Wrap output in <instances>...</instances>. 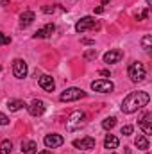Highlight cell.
<instances>
[{"mask_svg": "<svg viewBox=\"0 0 152 154\" xmlns=\"http://www.w3.org/2000/svg\"><path fill=\"white\" fill-rule=\"evenodd\" d=\"M29 108V113L32 116H39L45 113V102L43 100H39V99H34L32 102H31V106H27Z\"/></svg>", "mask_w": 152, "mask_h": 154, "instance_id": "cell-11", "label": "cell"}, {"mask_svg": "<svg viewBox=\"0 0 152 154\" xmlns=\"http://www.w3.org/2000/svg\"><path fill=\"white\" fill-rule=\"evenodd\" d=\"M11 151H13V143L9 140H4L0 143V154H11Z\"/></svg>", "mask_w": 152, "mask_h": 154, "instance_id": "cell-19", "label": "cell"}, {"mask_svg": "<svg viewBox=\"0 0 152 154\" xmlns=\"http://www.w3.org/2000/svg\"><path fill=\"white\" fill-rule=\"evenodd\" d=\"M34 38H36V39H38V38H45V34H43V29H39L38 32L34 34Z\"/></svg>", "mask_w": 152, "mask_h": 154, "instance_id": "cell-30", "label": "cell"}, {"mask_svg": "<svg viewBox=\"0 0 152 154\" xmlns=\"http://www.w3.org/2000/svg\"><path fill=\"white\" fill-rule=\"evenodd\" d=\"M9 43H11V38H9L7 34L0 32V47H2V45H9Z\"/></svg>", "mask_w": 152, "mask_h": 154, "instance_id": "cell-25", "label": "cell"}, {"mask_svg": "<svg viewBox=\"0 0 152 154\" xmlns=\"http://www.w3.org/2000/svg\"><path fill=\"white\" fill-rule=\"evenodd\" d=\"M7 124H9V118L0 111V125H7Z\"/></svg>", "mask_w": 152, "mask_h": 154, "instance_id": "cell-27", "label": "cell"}, {"mask_svg": "<svg viewBox=\"0 0 152 154\" xmlns=\"http://www.w3.org/2000/svg\"><path fill=\"white\" fill-rule=\"evenodd\" d=\"M140 127L145 134H152V113H145L140 120Z\"/></svg>", "mask_w": 152, "mask_h": 154, "instance_id": "cell-12", "label": "cell"}, {"mask_svg": "<svg viewBox=\"0 0 152 154\" xmlns=\"http://www.w3.org/2000/svg\"><path fill=\"white\" fill-rule=\"evenodd\" d=\"M88 29H99V22H97L93 16H84V18H81L75 23V31L81 32V34L86 32Z\"/></svg>", "mask_w": 152, "mask_h": 154, "instance_id": "cell-4", "label": "cell"}, {"mask_svg": "<svg viewBox=\"0 0 152 154\" xmlns=\"http://www.w3.org/2000/svg\"><path fill=\"white\" fill-rule=\"evenodd\" d=\"M38 151V143L32 142V140H25L22 142V152L23 154H36Z\"/></svg>", "mask_w": 152, "mask_h": 154, "instance_id": "cell-14", "label": "cell"}, {"mask_svg": "<svg viewBox=\"0 0 152 154\" xmlns=\"http://www.w3.org/2000/svg\"><path fill=\"white\" fill-rule=\"evenodd\" d=\"M56 31V27H54V23H47L45 27H43V34H45V38H48V36H52V32Z\"/></svg>", "mask_w": 152, "mask_h": 154, "instance_id": "cell-22", "label": "cell"}, {"mask_svg": "<svg viewBox=\"0 0 152 154\" xmlns=\"http://www.w3.org/2000/svg\"><path fill=\"white\" fill-rule=\"evenodd\" d=\"M74 147H75V149H82V151L95 149V138L84 136V138H81V140H75V142H74Z\"/></svg>", "mask_w": 152, "mask_h": 154, "instance_id": "cell-9", "label": "cell"}, {"mask_svg": "<svg viewBox=\"0 0 152 154\" xmlns=\"http://www.w3.org/2000/svg\"><path fill=\"white\" fill-rule=\"evenodd\" d=\"M34 18H36V14L32 11H25V13L20 14V25L22 27H27V25H31L34 22Z\"/></svg>", "mask_w": 152, "mask_h": 154, "instance_id": "cell-15", "label": "cell"}, {"mask_svg": "<svg viewBox=\"0 0 152 154\" xmlns=\"http://www.w3.org/2000/svg\"><path fill=\"white\" fill-rule=\"evenodd\" d=\"M7 108H9V111H20V109L27 108V104H25L23 100H18V99H11V100H7Z\"/></svg>", "mask_w": 152, "mask_h": 154, "instance_id": "cell-16", "label": "cell"}, {"mask_svg": "<svg viewBox=\"0 0 152 154\" xmlns=\"http://www.w3.org/2000/svg\"><path fill=\"white\" fill-rule=\"evenodd\" d=\"M39 154H52V152H50V151H41Z\"/></svg>", "mask_w": 152, "mask_h": 154, "instance_id": "cell-33", "label": "cell"}, {"mask_svg": "<svg viewBox=\"0 0 152 154\" xmlns=\"http://www.w3.org/2000/svg\"><path fill=\"white\" fill-rule=\"evenodd\" d=\"M38 84L45 91H54V88H56V82H54V79L50 75H41L38 81Z\"/></svg>", "mask_w": 152, "mask_h": 154, "instance_id": "cell-13", "label": "cell"}, {"mask_svg": "<svg viewBox=\"0 0 152 154\" xmlns=\"http://www.w3.org/2000/svg\"><path fill=\"white\" fill-rule=\"evenodd\" d=\"M91 90H93V91H99V93H111L114 90V84L111 81L100 79V81H93V82H91Z\"/></svg>", "mask_w": 152, "mask_h": 154, "instance_id": "cell-6", "label": "cell"}, {"mask_svg": "<svg viewBox=\"0 0 152 154\" xmlns=\"http://www.w3.org/2000/svg\"><path fill=\"white\" fill-rule=\"evenodd\" d=\"M95 57H97V50H95V48H90V50L84 52V59L90 61V59H95Z\"/></svg>", "mask_w": 152, "mask_h": 154, "instance_id": "cell-23", "label": "cell"}, {"mask_svg": "<svg viewBox=\"0 0 152 154\" xmlns=\"http://www.w3.org/2000/svg\"><path fill=\"white\" fill-rule=\"evenodd\" d=\"M129 77H131L132 82H140V81H143V79L147 77V68H145V65L134 61V63L129 66Z\"/></svg>", "mask_w": 152, "mask_h": 154, "instance_id": "cell-3", "label": "cell"}, {"mask_svg": "<svg viewBox=\"0 0 152 154\" xmlns=\"http://www.w3.org/2000/svg\"><path fill=\"white\" fill-rule=\"evenodd\" d=\"M43 142H45V145L48 149H56V147H61L65 143V138L61 134H47Z\"/></svg>", "mask_w": 152, "mask_h": 154, "instance_id": "cell-8", "label": "cell"}, {"mask_svg": "<svg viewBox=\"0 0 152 154\" xmlns=\"http://www.w3.org/2000/svg\"><path fill=\"white\" fill-rule=\"evenodd\" d=\"M95 13H97V14H100V13H104V7H97V9H95Z\"/></svg>", "mask_w": 152, "mask_h": 154, "instance_id": "cell-32", "label": "cell"}, {"mask_svg": "<svg viewBox=\"0 0 152 154\" xmlns=\"http://www.w3.org/2000/svg\"><path fill=\"white\" fill-rule=\"evenodd\" d=\"M147 16H149V9H141L136 13V20H145Z\"/></svg>", "mask_w": 152, "mask_h": 154, "instance_id": "cell-24", "label": "cell"}, {"mask_svg": "<svg viewBox=\"0 0 152 154\" xmlns=\"http://www.w3.org/2000/svg\"><path fill=\"white\" fill-rule=\"evenodd\" d=\"M114 125H116V118H114V116H109V118H106V120L102 122V127H104V129H108V131H109V129H113Z\"/></svg>", "mask_w": 152, "mask_h": 154, "instance_id": "cell-21", "label": "cell"}, {"mask_svg": "<svg viewBox=\"0 0 152 154\" xmlns=\"http://www.w3.org/2000/svg\"><path fill=\"white\" fill-rule=\"evenodd\" d=\"M145 2H147V5H150L152 4V0H145Z\"/></svg>", "mask_w": 152, "mask_h": 154, "instance_id": "cell-34", "label": "cell"}, {"mask_svg": "<svg viewBox=\"0 0 152 154\" xmlns=\"http://www.w3.org/2000/svg\"><path fill=\"white\" fill-rule=\"evenodd\" d=\"M82 97H86V91H82L81 88H68V90H65L63 93H61V100L63 102H74V100H79V99H82Z\"/></svg>", "mask_w": 152, "mask_h": 154, "instance_id": "cell-5", "label": "cell"}, {"mask_svg": "<svg viewBox=\"0 0 152 154\" xmlns=\"http://www.w3.org/2000/svg\"><path fill=\"white\" fill-rule=\"evenodd\" d=\"M134 145H136L138 149H141V151H147V149H149V140H147V136H145V134H138L136 140H134Z\"/></svg>", "mask_w": 152, "mask_h": 154, "instance_id": "cell-17", "label": "cell"}, {"mask_svg": "<svg viewBox=\"0 0 152 154\" xmlns=\"http://www.w3.org/2000/svg\"><path fill=\"white\" fill-rule=\"evenodd\" d=\"M149 100H150V95H149L147 91H132V93H129V95L122 100V106H120V108H122L123 113L131 115V113H134V111L145 108V106L149 104Z\"/></svg>", "mask_w": 152, "mask_h": 154, "instance_id": "cell-1", "label": "cell"}, {"mask_svg": "<svg viewBox=\"0 0 152 154\" xmlns=\"http://www.w3.org/2000/svg\"><path fill=\"white\" fill-rule=\"evenodd\" d=\"M81 41H82V45H95V41H93V39H88V38L81 39Z\"/></svg>", "mask_w": 152, "mask_h": 154, "instance_id": "cell-29", "label": "cell"}, {"mask_svg": "<svg viewBox=\"0 0 152 154\" xmlns=\"http://www.w3.org/2000/svg\"><path fill=\"white\" fill-rule=\"evenodd\" d=\"M82 125H86V115L82 111H74L66 120V131H70V133L81 129Z\"/></svg>", "mask_w": 152, "mask_h": 154, "instance_id": "cell-2", "label": "cell"}, {"mask_svg": "<svg viewBox=\"0 0 152 154\" xmlns=\"http://www.w3.org/2000/svg\"><path fill=\"white\" fill-rule=\"evenodd\" d=\"M27 72H29V68H27V63L23 59H14L13 61V74H14L16 79L27 77Z\"/></svg>", "mask_w": 152, "mask_h": 154, "instance_id": "cell-7", "label": "cell"}, {"mask_svg": "<svg viewBox=\"0 0 152 154\" xmlns=\"http://www.w3.org/2000/svg\"><path fill=\"white\" fill-rule=\"evenodd\" d=\"M120 133H122L123 136H129V134H132V125H123Z\"/></svg>", "mask_w": 152, "mask_h": 154, "instance_id": "cell-26", "label": "cell"}, {"mask_svg": "<svg viewBox=\"0 0 152 154\" xmlns=\"http://www.w3.org/2000/svg\"><path fill=\"white\" fill-rule=\"evenodd\" d=\"M54 9H56L54 5H43V7H41L43 13H54Z\"/></svg>", "mask_w": 152, "mask_h": 154, "instance_id": "cell-28", "label": "cell"}, {"mask_svg": "<svg viewBox=\"0 0 152 154\" xmlns=\"http://www.w3.org/2000/svg\"><path fill=\"white\" fill-rule=\"evenodd\" d=\"M99 75H104V77H108V75H109V70H99Z\"/></svg>", "mask_w": 152, "mask_h": 154, "instance_id": "cell-31", "label": "cell"}, {"mask_svg": "<svg viewBox=\"0 0 152 154\" xmlns=\"http://www.w3.org/2000/svg\"><path fill=\"white\" fill-rule=\"evenodd\" d=\"M122 57H123V52H122L120 48H113V50H109V52L104 54V61H106L108 65H114V63H118Z\"/></svg>", "mask_w": 152, "mask_h": 154, "instance_id": "cell-10", "label": "cell"}, {"mask_svg": "<svg viewBox=\"0 0 152 154\" xmlns=\"http://www.w3.org/2000/svg\"><path fill=\"white\" fill-rule=\"evenodd\" d=\"M118 143H120V140H118L114 134H108L106 140H104V147H106V149H116Z\"/></svg>", "mask_w": 152, "mask_h": 154, "instance_id": "cell-18", "label": "cell"}, {"mask_svg": "<svg viewBox=\"0 0 152 154\" xmlns=\"http://www.w3.org/2000/svg\"><path fill=\"white\" fill-rule=\"evenodd\" d=\"M141 47H143L145 52H150V48H152V36L150 34L143 36V39H141Z\"/></svg>", "mask_w": 152, "mask_h": 154, "instance_id": "cell-20", "label": "cell"}]
</instances>
